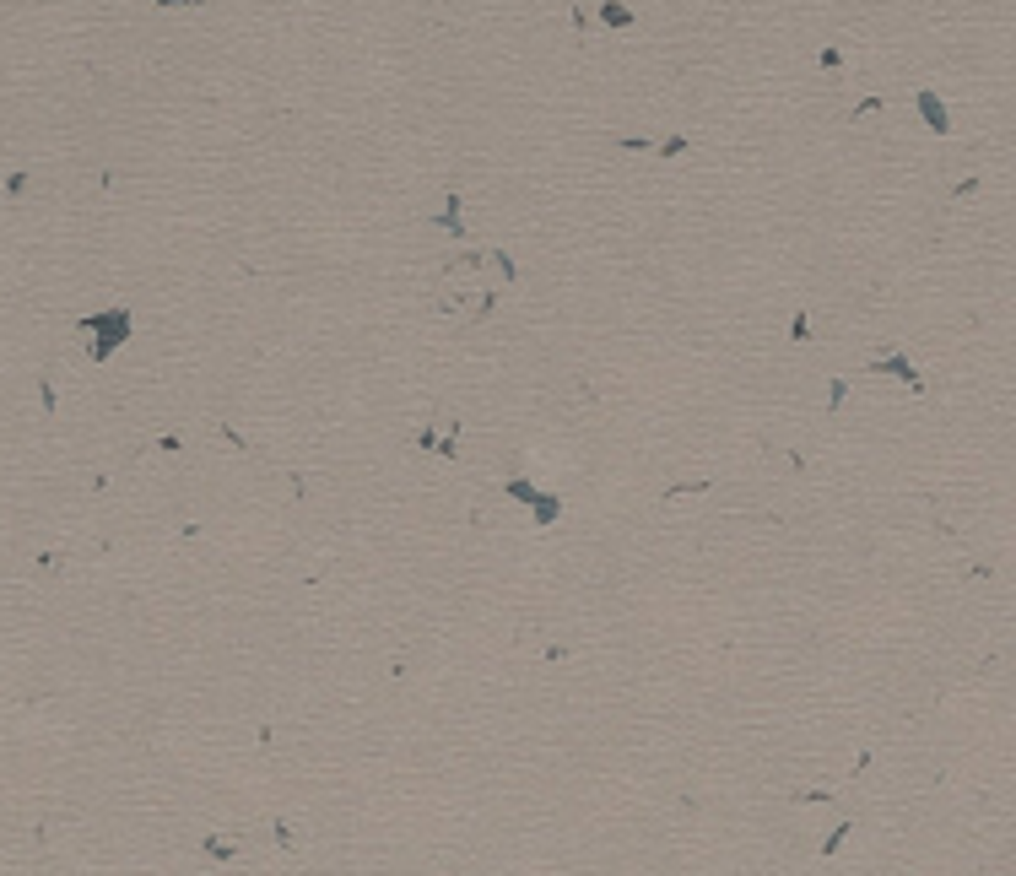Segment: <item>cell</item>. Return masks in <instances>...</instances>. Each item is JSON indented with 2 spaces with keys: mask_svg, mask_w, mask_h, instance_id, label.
<instances>
[{
  "mask_svg": "<svg viewBox=\"0 0 1016 876\" xmlns=\"http://www.w3.org/2000/svg\"><path fill=\"white\" fill-rule=\"evenodd\" d=\"M125 325H130V314H125V309L103 314V320H87V330H103V336H92V352H98V357H109V352L119 347V341H125V336H130V330H125Z\"/></svg>",
  "mask_w": 1016,
  "mask_h": 876,
  "instance_id": "1",
  "label": "cell"
}]
</instances>
